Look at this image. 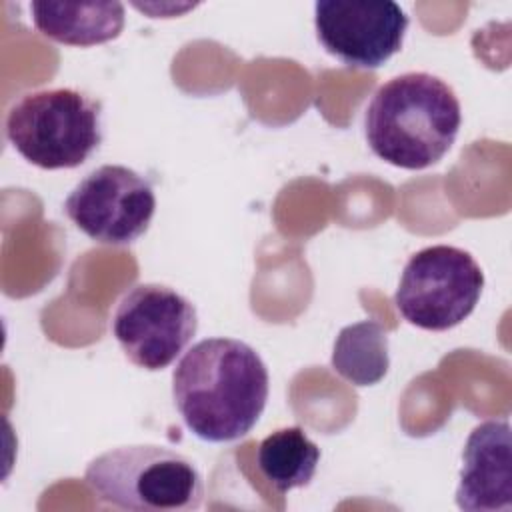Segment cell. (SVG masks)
<instances>
[{
  "instance_id": "obj_11",
  "label": "cell",
  "mask_w": 512,
  "mask_h": 512,
  "mask_svg": "<svg viewBox=\"0 0 512 512\" xmlns=\"http://www.w3.org/2000/svg\"><path fill=\"white\" fill-rule=\"evenodd\" d=\"M318 462L320 448L300 426L278 428L258 446V468L278 494L308 486Z\"/></svg>"
},
{
  "instance_id": "obj_1",
  "label": "cell",
  "mask_w": 512,
  "mask_h": 512,
  "mask_svg": "<svg viewBox=\"0 0 512 512\" xmlns=\"http://www.w3.org/2000/svg\"><path fill=\"white\" fill-rule=\"evenodd\" d=\"M270 390L260 354L236 338L196 342L172 372V398L186 428L204 442H234L260 420Z\"/></svg>"
},
{
  "instance_id": "obj_6",
  "label": "cell",
  "mask_w": 512,
  "mask_h": 512,
  "mask_svg": "<svg viewBox=\"0 0 512 512\" xmlns=\"http://www.w3.org/2000/svg\"><path fill=\"white\" fill-rule=\"evenodd\" d=\"M198 330L194 304L164 284H138L116 306L112 334L126 358L144 370L170 366Z\"/></svg>"
},
{
  "instance_id": "obj_7",
  "label": "cell",
  "mask_w": 512,
  "mask_h": 512,
  "mask_svg": "<svg viewBox=\"0 0 512 512\" xmlns=\"http://www.w3.org/2000/svg\"><path fill=\"white\" fill-rule=\"evenodd\" d=\"M64 212L94 242L126 246L148 230L156 212V196L152 184L136 170L104 164L74 186Z\"/></svg>"
},
{
  "instance_id": "obj_2",
  "label": "cell",
  "mask_w": 512,
  "mask_h": 512,
  "mask_svg": "<svg viewBox=\"0 0 512 512\" xmlns=\"http://www.w3.org/2000/svg\"><path fill=\"white\" fill-rule=\"evenodd\" d=\"M462 124L452 86L430 72H406L382 84L364 114L370 150L404 170H424L444 158Z\"/></svg>"
},
{
  "instance_id": "obj_10",
  "label": "cell",
  "mask_w": 512,
  "mask_h": 512,
  "mask_svg": "<svg viewBox=\"0 0 512 512\" xmlns=\"http://www.w3.org/2000/svg\"><path fill=\"white\" fill-rule=\"evenodd\" d=\"M32 22L46 38L66 46H96L120 36L126 14L122 2H46L30 4Z\"/></svg>"
},
{
  "instance_id": "obj_12",
  "label": "cell",
  "mask_w": 512,
  "mask_h": 512,
  "mask_svg": "<svg viewBox=\"0 0 512 512\" xmlns=\"http://www.w3.org/2000/svg\"><path fill=\"white\" fill-rule=\"evenodd\" d=\"M332 368L354 386L380 382L388 368V334L376 320L344 326L334 342Z\"/></svg>"
},
{
  "instance_id": "obj_5",
  "label": "cell",
  "mask_w": 512,
  "mask_h": 512,
  "mask_svg": "<svg viewBox=\"0 0 512 512\" xmlns=\"http://www.w3.org/2000/svg\"><path fill=\"white\" fill-rule=\"evenodd\" d=\"M482 288L484 272L470 252L436 244L410 256L394 304L412 326L442 332L458 326L474 312Z\"/></svg>"
},
{
  "instance_id": "obj_8",
  "label": "cell",
  "mask_w": 512,
  "mask_h": 512,
  "mask_svg": "<svg viewBox=\"0 0 512 512\" xmlns=\"http://www.w3.org/2000/svg\"><path fill=\"white\" fill-rule=\"evenodd\" d=\"M320 44L352 68H378L400 52L408 16L400 4L320 0L314 4Z\"/></svg>"
},
{
  "instance_id": "obj_3",
  "label": "cell",
  "mask_w": 512,
  "mask_h": 512,
  "mask_svg": "<svg viewBox=\"0 0 512 512\" xmlns=\"http://www.w3.org/2000/svg\"><path fill=\"white\" fill-rule=\"evenodd\" d=\"M84 482L102 502L122 510L184 512L204 502L202 474L192 460L154 444L120 446L96 456Z\"/></svg>"
},
{
  "instance_id": "obj_4",
  "label": "cell",
  "mask_w": 512,
  "mask_h": 512,
  "mask_svg": "<svg viewBox=\"0 0 512 512\" xmlns=\"http://www.w3.org/2000/svg\"><path fill=\"white\" fill-rule=\"evenodd\" d=\"M6 138L38 168H76L102 142V106L74 88L28 92L8 110Z\"/></svg>"
},
{
  "instance_id": "obj_9",
  "label": "cell",
  "mask_w": 512,
  "mask_h": 512,
  "mask_svg": "<svg viewBox=\"0 0 512 512\" xmlns=\"http://www.w3.org/2000/svg\"><path fill=\"white\" fill-rule=\"evenodd\" d=\"M456 504L468 512L512 508V432L508 420L478 424L464 446Z\"/></svg>"
}]
</instances>
